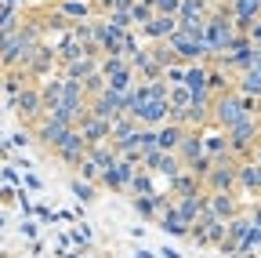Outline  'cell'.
Wrapping results in <instances>:
<instances>
[{
    "label": "cell",
    "mask_w": 261,
    "mask_h": 258,
    "mask_svg": "<svg viewBox=\"0 0 261 258\" xmlns=\"http://www.w3.org/2000/svg\"><path fill=\"white\" fill-rule=\"evenodd\" d=\"M44 40V29L40 26H33V22H25V26H18L15 33H8L4 37V69H15V66H25L29 62V55L37 51V44Z\"/></svg>",
    "instance_id": "cell-1"
},
{
    "label": "cell",
    "mask_w": 261,
    "mask_h": 258,
    "mask_svg": "<svg viewBox=\"0 0 261 258\" xmlns=\"http://www.w3.org/2000/svg\"><path fill=\"white\" fill-rule=\"evenodd\" d=\"M142 160H145L142 149H135V153H120V160L102 175V189H109V193H130V185H135V175L142 171Z\"/></svg>",
    "instance_id": "cell-2"
},
{
    "label": "cell",
    "mask_w": 261,
    "mask_h": 258,
    "mask_svg": "<svg viewBox=\"0 0 261 258\" xmlns=\"http://www.w3.org/2000/svg\"><path fill=\"white\" fill-rule=\"evenodd\" d=\"M203 185H207V193H240V156L236 153L218 156L214 168L203 178Z\"/></svg>",
    "instance_id": "cell-3"
},
{
    "label": "cell",
    "mask_w": 261,
    "mask_h": 258,
    "mask_svg": "<svg viewBox=\"0 0 261 258\" xmlns=\"http://www.w3.org/2000/svg\"><path fill=\"white\" fill-rule=\"evenodd\" d=\"M243 116H250L247 106H243V95H240L236 87L218 91V99H214V124H211V127H221V131H228V127H236Z\"/></svg>",
    "instance_id": "cell-4"
},
{
    "label": "cell",
    "mask_w": 261,
    "mask_h": 258,
    "mask_svg": "<svg viewBox=\"0 0 261 258\" xmlns=\"http://www.w3.org/2000/svg\"><path fill=\"white\" fill-rule=\"evenodd\" d=\"M228 142H232V153L240 160L254 156V149L261 142V116H243L236 127H228Z\"/></svg>",
    "instance_id": "cell-5"
},
{
    "label": "cell",
    "mask_w": 261,
    "mask_h": 258,
    "mask_svg": "<svg viewBox=\"0 0 261 258\" xmlns=\"http://www.w3.org/2000/svg\"><path fill=\"white\" fill-rule=\"evenodd\" d=\"M87 149H91V142L84 138V131H80V127H69V131H65V138H62V142L51 149V156H55V160H62L65 168L80 171V164H84Z\"/></svg>",
    "instance_id": "cell-6"
},
{
    "label": "cell",
    "mask_w": 261,
    "mask_h": 258,
    "mask_svg": "<svg viewBox=\"0 0 261 258\" xmlns=\"http://www.w3.org/2000/svg\"><path fill=\"white\" fill-rule=\"evenodd\" d=\"M11 113H18V120L25 124V127H33V124H40L44 120V113H47V102H44V87L37 84V87H25L18 99H15V106H11Z\"/></svg>",
    "instance_id": "cell-7"
},
{
    "label": "cell",
    "mask_w": 261,
    "mask_h": 258,
    "mask_svg": "<svg viewBox=\"0 0 261 258\" xmlns=\"http://www.w3.org/2000/svg\"><path fill=\"white\" fill-rule=\"evenodd\" d=\"M91 113H94V116H106V120L123 116V91L106 87L102 95H94V99H91Z\"/></svg>",
    "instance_id": "cell-8"
},
{
    "label": "cell",
    "mask_w": 261,
    "mask_h": 258,
    "mask_svg": "<svg viewBox=\"0 0 261 258\" xmlns=\"http://www.w3.org/2000/svg\"><path fill=\"white\" fill-rule=\"evenodd\" d=\"M171 113H174L171 99H149V102L135 113V120H138L142 127H160V124H167V120H171Z\"/></svg>",
    "instance_id": "cell-9"
},
{
    "label": "cell",
    "mask_w": 261,
    "mask_h": 258,
    "mask_svg": "<svg viewBox=\"0 0 261 258\" xmlns=\"http://www.w3.org/2000/svg\"><path fill=\"white\" fill-rule=\"evenodd\" d=\"M55 62H58V48H51L47 40H40V44H37V51L29 55V62H25L22 69H25L29 77H47Z\"/></svg>",
    "instance_id": "cell-10"
},
{
    "label": "cell",
    "mask_w": 261,
    "mask_h": 258,
    "mask_svg": "<svg viewBox=\"0 0 261 258\" xmlns=\"http://www.w3.org/2000/svg\"><path fill=\"white\" fill-rule=\"evenodd\" d=\"M80 131H84V138L91 142V146H102V142H113V120H106V116H94V113H87L80 124Z\"/></svg>",
    "instance_id": "cell-11"
},
{
    "label": "cell",
    "mask_w": 261,
    "mask_h": 258,
    "mask_svg": "<svg viewBox=\"0 0 261 258\" xmlns=\"http://www.w3.org/2000/svg\"><path fill=\"white\" fill-rule=\"evenodd\" d=\"M178 156H181V164L192 168L200 156H207V146H203V127H189V135L181 138L178 146Z\"/></svg>",
    "instance_id": "cell-12"
},
{
    "label": "cell",
    "mask_w": 261,
    "mask_h": 258,
    "mask_svg": "<svg viewBox=\"0 0 261 258\" xmlns=\"http://www.w3.org/2000/svg\"><path fill=\"white\" fill-rule=\"evenodd\" d=\"M240 193H247V197H261V164L254 156L240 160Z\"/></svg>",
    "instance_id": "cell-13"
},
{
    "label": "cell",
    "mask_w": 261,
    "mask_h": 258,
    "mask_svg": "<svg viewBox=\"0 0 261 258\" xmlns=\"http://www.w3.org/2000/svg\"><path fill=\"white\" fill-rule=\"evenodd\" d=\"M232 8V18L240 26V33H250L254 22H261V0H236V4H228Z\"/></svg>",
    "instance_id": "cell-14"
},
{
    "label": "cell",
    "mask_w": 261,
    "mask_h": 258,
    "mask_svg": "<svg viewBox=\"0 0 261 258\" xmlns=\"http://www.w3.org/2000/svg\"><path fill=\"white\" fill-rule=\"evenodd\" d=\"M80 58H87V44L73 33V29H65V37L58 44V62H62V66H69V62H80Z\"/></svg>",
    "instance_id": "cell-15"
},
{
    "label": "cell",
    "mask_w": 261,
    "mask_h": 258,
    "mask_svg": "<svg viewBox=\"0 0 261 258\" xmlns=\"http://www.w3.org/2000/svg\"><path fill=\"white\" fill-rule=\"evenodd\" d=\"M167 185H171L174 197H192V193H203V189H207V185H203V178L196 175V171H189V168H185L181 175H174Z\"/></svg>",
    "instance_id": "cell-16"
},
{
    "label": "cell",
    "mask_w": 261,
    "mask_h": 258,
    "mask_svg": "<svg viewBox=\"0 0 261 258\" xmlns=\"http://www.w3.org/2000/svg\"><path fill=\"white\" fill-rule=\"evenodd\" d=\"M174 29H178V15H160V11H156V18L142 26V33H145L149 40H167Z\"/></svg>",
    "instance_id": "cell-17"
},
{
    "label": "cell",
    "mask_w": 261,
    "mask_h": 258,
    "mask_svg": "<svg viewBox=\"0 0 261 258\" xmlns=\"http://www.w3.org/2000/svg\"><path fill=\"white\" fill-rule=\"evenodd\" d=\"M207 207H211L218 218H225V222L236 218V215L243 211V204L236 200V193H211V204H207Z\"/></svg>",
    "instance_id": "cell-18"
},
{
    "label": "cell",
    "mask_w": 261,
    "mask_h": 258,
    "mask_svg": "<svg viewBox=\"0 0 261 258\" xmlns=\"http://www.w3.org/2000/svg\"><path fill=\"white\" fill-rule=\"evenodd\" d=\"M189 135V127L178 124V120H167V124H160V149H167V153H178L181 138Z\"/></svg>",
    "instance_id": "cell-19"
},
{
    "label": "cell",
    "mask_w": 261,
    "mask_h": 258,
    "mask_svg": "<svg viewBox=\"0 0 261 258\" xmlns=\"http://www.w3.org/2000/svg\"><path fill=\"white\" fill-rule=\"evenodd\" d=\"M160 229H163V233H171V237H178V240L192 237V225L178 215V207H167V211L160 215Z\"/></svg>",
    "instance_id": "cell-20"
},
{
    "label": "cell",
    "mask_w": 261,
    "mask_h": 258,
    "mask_svg": "<svg viewBox=\"0 0 261 258\" xmlns=\"http://www.w3.org/2000/svg\"><path fill=\"white\" fill-rule=\"evenodd\" d=\"M58 15L69 18V22L94 18V0H58Z\"/></svg>",
    "instance_id": "cell-21"
},
{
    "label": "cell",
    "mask_w": 261,
    "mask_h": 258,
    "mask_svg": "<svg viewBox=\"0 0 261 258\" xmlns=\"http://www.w3.org/2000/svg\"><path fill=\"white\" fill-rule=\"evenodd\" d=\"M29 87V73L18 66V69H4V95H8V109L15 106V99Z\"/></svg>",
    "instance_id": "cell-22"
},
{
    "label": "cell",
    "mask_w": 261,
    "mask_h": 258,
    "mask_svg": "<svg viewBox=\"0 0 261 258\" xmlns=\"http://www.w3.org/2000/svg\"><path fill=\"white\" fill-rule=\"evenodd\" d=\"M203 146H207V156H228L232 153V142H228V131H211V127H203Z\"/></svg>",
    "instance_id": "cell-23"
},
{
    "label": "cell",
    "mask_w": 261,
    "mask_h": 258,
    "mask_svg": "<svg viewBox=\"0 0 261 258\" xmlns=\"http://www.w3.org/2000/svg\"><path fill=\"white\" fill-rule=\"evenodd\" d=\"M185 87H192V91L211 87V62H192V66H185Z\"/></svg>",
    "instance_id": "cell-24"
},
{
    "label": "cell",
    "mask_w": 261,
    "mask_h": 258,
    "mask_svg": "<svg viewBox=\"0 0 261 258\" xmlns=\"http://www.w3.org/2000/svg\"><path fill=\"white\" fill-rule=\"evenodd\" d=\"M94 69H102V58H80V62H69V66H62V77H69V80H87Z\"/></svg>",
    "instance_id": "cell-25"
},
{
    "label": "cell",
    "mask_w": 261,
    "mask_h": 258,
    "mask_svg": "<svg viewBox=\"0 0 261 258\" xmlns=\"http://www.w3.org/2000/svg\"><path fill=\"white\" fill-rule=\"evenodd\" d=\"M232 87H236L240 95H254V99H261V69H243V73H236Z\"/></svg>",
    "instance_id": "cell-26"
},
{
    "label": "cell",
    "mask_w": 261,
    "mask_h": 258,
    "mask_svg": "<svg viewBox=\"0 0 261 258\" xmlns=\"http://www.w3.org/2000/svg\"><path fill=\"white\" fill-rule=\"evenodd\" d=\"M40 87H44L47 113H51V109H58V106H62V91H65V77H51V80H44Z\"/></svg>",
    "instance_id": "cell-27"
},
{
    "label": "cell",
    "mask_w": 261,
    "mask_h": 258,
    "mask_svg": "<svg viewBox=\"0 0 261 258\" xmlns=\"http://www.w3.org/2000/svg\"><path fill=\"white\" fill-rule=\"evenodd\" d=\"M69 189L76 193L80 204H94V200H98V182H87V178H80V175L69 182Z\"/></svg>",
    "instance_id": "cell-28"
},
{
    "label": "cell",
    "mask_w": 261,
    "mask_h": 258,
    "mask_svg": "<svg viewBox=\"0 0 261 258\" xmlns=\"http://www.w3.org/2000/svg\"><path fill=\"white\" fill-rule=\"evenodd\" d=\"M130 204H135V211L149 222H160V207H156V197L149 193V197H130Z\"/></svg>",
    "instance_id": "cell-29"
},
{
    "label": "cell",
    "mask_w": 261,
    "mask_h": 258,
    "mask_svg": "<svg viewBox=\"0 0 261 258\" xmlns=\"http://www.w3.org/2000/svg\"><path fill=\"white\" fill-rule=\"evenodd\" d=\"M130 15H135V26H145V22H152V18H156V4H152V0H135Z\"/></svg>",
    "instance_id": "cell-30"
},
{
    "label": "cell",
    "mask_w": 261,
    "mask_h": 258,
    "mask_svg": "<svg viewBox=\"0 0 261 258\" xmlns=\"http://www.w3.org/2000/svg\"><path fill=\"white\" fill-rule=\"evenodd\" d=\"M149 193H156V189H152V171H145V168H142V171L135 175V185H130V197H149Z\"/></svg>",
    "instance_id": "cell-31"
},
{
    "label": "cell",
    "mask_w": 261,
    "mask_h": 258,
    "mask_svg": "<svg viewBox=\"0 0 261 258\" xmlns=\"http://www.w3.org/2000/svg\"><path fill=\"white\" fill-rule=\"evenodd\" d=\"M76 175L87 178V182H98V185H102V168H98V160H91V156H84V164H80Z\"/></svg>",
    "instance_id": "cell-32"
},
{
    "label": "cell",
    "mask_w": 261,
    "mask_h": 258,
    "mask_svg": "<svg viewBox=\"0 0 261 258\" xmlns=\"http://www.w3.org/2000/svg\"><path fill=\"white\" fill-rule=\"evenodd\" d=\"M130 66V58H123V55H106L102 58V73L106 77H113V73H120V69H127Z\"/></svg>",
    "instance_id": "cell-33"
},
{
    "label": "cell",
    "mask_w": 261,
    "mask_h": 258,
    "mask_svg": "<svg viewBox=\"0 0 261 258\" xmlns=\"http://www.w3.org/2000/svg\"><path fill=\"white\" fill-rule=\"evenodd\" d=\"M18 26H22V22H18V8H15V4H4V18H0V29H4V37L15 33Z\"/></svg>",
    "instance_id": "cell-34"
},
{
    "label": "cell",
    "mask_w": 261,
    "mask_h": 258,
    "mask_svg": "<svg viewBox=\"0 0 261 258\" xmlns=\"http://www.w3.org/2000/svg\"><path fill=\"white\" fill-rule=\"evenodd\" d=\"M181 4H185V0H156V11L160 15H178Z\"/></svg>",
    "instance_id": "cell-35"
},
{
    "label": "cell",
    "mask_w": 261,
    "mask_h": 258,
    "mask_svg": "<svg viewBox=\"0 0 261 258\" xmlns=\"http://www.w3.org/2000/svg\"><path fill=\"white\" fill-rule=\"evenodd\" d=\"M29 142H33V131H15V135L8 138V149H15V146L22 149V146H29Z\"/></svg>",
    "instance_id": "cell-36"
},
{
    "label": "cell",
    "mask_w": 261,
    "mask_h": 258,
    "mask_svg": "<svg viewBox=\"0 0 261 258\" xmlns=\"http://www.w3.org/2000/svg\"><path fill=\"white\" fill-rule=\"evenodd\" d=\"M163 80L167 84H185V66H171L167 73H163Z\"/></svg>",
    "instance_id": "cell-37"
},
{
    "label": "cell",
    "mask_w": 261,
    "mask_h": 258,
    "mask_svg": "<svg viewBox=\"0 0 261 258\" xmlns=\"http://www.w3.org/2000/svg\"><path fill=\"white\" fill-rule=\"evenodd\" d=\"M22 233H25L29 240H37V225H33V222H22Z\"/></svg>",
    "instance_id": "cell-38"
},
{
    "label": "cell",
    "mask_w": 261,
    "mask_h": 258,
    "mask_svg": "<svg viewBox=\"0 0 261 258\" xmlns=\"http://www.w3.org/2000/svg\"><path fill=\"white\" fill-rule=\"evenodd\" d=\"M250 40L261 48V22H254V29H250Z\"/></svg>",
    "instance_id": "cell-39"
},
{
    "label": "cell",
    "mask_w": 261,
    "mask_h": 258,
    "mask_svg": "<svg viewBox=\"0 0 261 258\" xmlns=\"http://www.w3.org/2000/svg\"><path fill=\"white\" fill-rule=\"evenodd\" d=\"M4 178H8V185H15V182H18V175H15V168H4Z\"/></svg>",
    "instance_id": "cell-40"
},
{
    "label": "cell",
    "mask_w": 261,
    "mask_h": 258,
    "mask_svg": "<svg viewBox=\"0 0 261 258\" xmlns=\"http://www.w3.org/2000/svg\"><path fill=\"white\" fill-rule=\"evenodd\" d=\"M135 258H149V254H145V251H135Z\"/></svg>",
    "instance_id": "cell-41"
},
{
    "label": "cell",
    "mask_w": 261,
    "mask_h": 258,
    "mask_svg": "<svg viewBox=\"0 0 261 258\" xmlns=\"http://www.w3.org/2000/svg\"><path fill=\"white\" fill-rule=\"evenodd\" d=\"M62 258H76V254H69V251H65V254H62Z\"/></svg>",
    "instance_id": "cell-42"
},
{
    "label": "cell",
    "mask_w": 261,
    "mask_h": 258,
    "mask_svg": "<svg viewBox=\"0 0 261 258\" xmlns=\"http://www.w3.org/2000/svg\"><path fill=\"white\" fill-rule=\"evenodd\" d=\"M0 258H11V251H4V254H0Z\"/></svg>",
    "instance_id": "cell-43"
},
{
    "label": "cell",
    "mask_w": 261,
    "mask_h": 258,
    "mask_svg": "<svg viewBox=\"0 0 261 258\" xmlns=\"http://www.w3.org/2000/svg\"><path fill=\"white\" fill-rule=\"evenodd\" d=\"M225 4H236V0H225Z\"/></svg>",
    "instance_id": "cell-44"
},
{
    "label": "cell",
    "mask_w": 261,
    "mask_h": 258,
    "mask_svg": "<svg viewBox=\"0 0 261 258\" xmlns=\"http://www.w3.org/2000/svg\"><path fill=\"white\" fill-rule=\"evenodd\" d=\"M152 4H156V0H152Z\"/></svg>",
    "instance_id": "cell-45"
},
{
    "label": "cell",
    "mask_w": 261,
    "mask_h": 258,
    "mask_svg": "<svg viewBox=\"0 0 261 258\" xmlns=\"http://www.w3.org/2000/svg\"><path fill=\"white\" fill-rule=\"evenodd\" d=\"M257 146H261V142H257Z\"/></svg>",
    "instance_id": "cell-46"
}]
</instances>
